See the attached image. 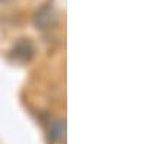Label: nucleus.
Wrapping results in <instances>:
<instances>
[{
	"label": "nucleus",
	"instance_id": "1",
	"mask_svg": "<svg viewBox=\"0 0 146 144\" xmlns=\"http://www.w3.org/2000/svg\"><path fill=\"white\" fill-rule=\"evenodd\" d=\"M57 22V12L51 3L44 5L34 16V23L38 29H50Z\"/></svg>",
	"mask_w": 146,
	"mask_h": 144
},
{
	"label": "nucleus",
	"instance_id": "2",
	"mask_svg": "<svg viewBox=\"0 0 146 144\" xmlns=\"http://www.w3.org/2000/svg\"><path fill=\"white\" fill-rule=\"evenodd\" d=\"M34 53H35L34 44L29 39H22L15 45L13 50H12V57L16 58L18 61L25 63V61H29L34 57Z\"/></svg>",
	"mask_w": 146,
	"mask_h": 144
},
{
	"label": "nucleus",
	"instance_id": "3",
	"mask_svg": "<svg viewBox=\"0 0 146 144\" xmlns=\"http://www.w3.org/2000/svg\"><path fill=\"white\" fill-rule=\"evenodd\" d=\"M64 134V121L57 119V122L51 124V127L48 128V137L51 141H58Z\"/></svg>",
	"mask_w": 146,
	"mask_h": 144
}]
</instances>
